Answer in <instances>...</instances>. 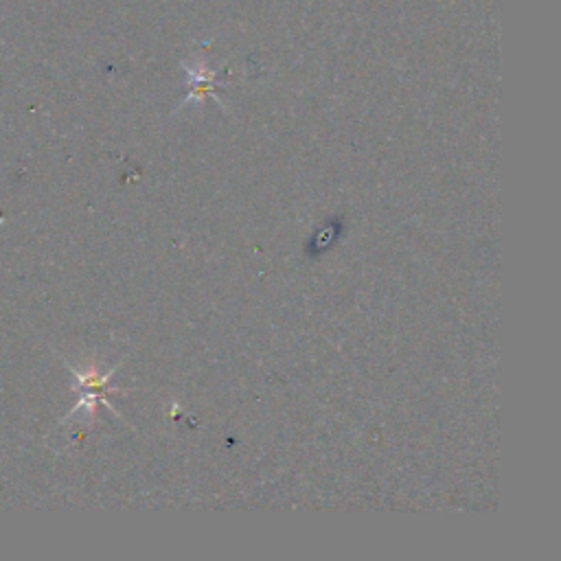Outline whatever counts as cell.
<instances>
[{
  "label": "cell",
  "instance_id": "6da1fadb",
  "mask_svg": "<svg viewBox=\"0 0 561 561\" xmlns=\"http://www.w3.org/2000/svg\"><path fill=\"white\" fill-rule=\"evenodd\" d=\"M123 362H119L117 366H112V369L108 371V373H103V375H99L95 369H88L86 373H79V371H75L73 369V373H75V377H77V382H79V388H82V399H79V404L71 410V412H77V410H88V415H95V408L99 406V404H103L106 406L108 410H112L114 415H119L117 410L112 408V404L108 402V393L110 391H119V388H112V386H108V382H110V377L117 373V369L121 366Z\"/></svg>",
  "mask_w": 561,
  "mask_h": 561
}]
</instances>
